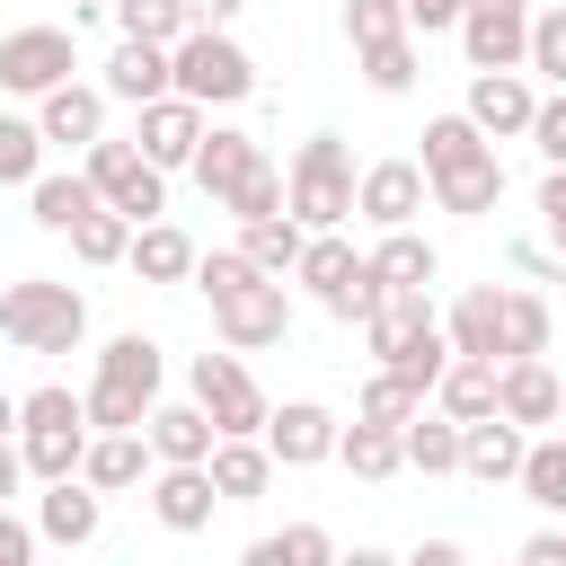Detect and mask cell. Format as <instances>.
Segmentation results:
<instances>
[{
  "instance_id": "cell-1",
  "label": "cell",
  "mask_w": 566,
  "mask_h": 566,
  "mask_svg": "<svg viewBox=\"0 0 566 566\" xmlns=\"http://www.w3.org/2000/svg\"><path fill=\"white\" fill-rule=\"evenodd\" d=\"M195 283H203L212 327H221L230 354L283 345V327H292V292H283V274H256L239 248H212V256H195Z\"/></svg>"
},
{
  "instance_id": "cell-2",
  "label": "cell",
  "mask_w": 566,
  "mask_h": 566,
  "mask_svg": "<svg viewBox=\"0 0 566 566\" xmlns=\"http://www.w3.org/2000/svg\"><path fill=\"white\" fill-rule=\"evenodd\" d=\"M0 336H9L18 354H71V345L88 336V301H80V283H53V274L9 283V292H0Z\"/></svg>"
},
{
  "instance_id": "cell-3",
  "label": "cell",
  "mask_w": 566,
  "mask_h": 566,
  "mask_svg": "<svg viewBox=\"0 0 566 566\" xmlns=\"http://www.w3.org/2000/svg\"><path fill=\"white\" fill-rule=\"evenodd\" d=\"M283 212H292L301 230L354 221V150H345L336 133H310V142L292 150V168H283Z\"/></svg>"
},
{
  "instance_id": "cell-4",
  "label": "cell",
  "mask_w": 566,
  "mask_h": 566,
  "mask_svg": "<svg viewBox=\"0 0 566 566\" xmlns=\"http://www.w3.org/2000/svg\"><path fill=\"white\" fill-rule=\"evenodd\" d=\"M80 451H88V407H80V389H35V398H18V460H27V478H80Z\"/></svg>"
},
{
  "instance_id": "cell-5",
  "label": "cell",
  "mask_w": 566,
  "mask_h": 566,
  "mask_svg": "<svg viewBox=\"0 0 566 566\" xmlns=\"http://www.w3.org/2000/svg\"><path fill=\"white\" fill-rule=\"evenodd\" d=\"M168 88L195 106H239V97H256V62L230 44V27H186L168 44Z\"/></svg>"
},
{
  "instance_id": "cell-6",
  "label": "cell",
  "mask_w": 566,
  "mask_h": 566,
  "mask_svg": "<svg viewBox=\"0 0 566 566\" xmlns=\"http://www.w3.org/2000/svg\"><path fill=\"white\" fill-rule=\"evenodd\" d=\"M310 292H318V310L327 318H345V327H363L371 310H380V274H371V256L363 248H345L336 230H310V248H301V265H292Z\"/></svg>"
},
{
  "instance_id": "cell-7",
  "label": "cell",
  "mask_w": 566,
  "mask_h": 566,
  "mask_svg": "<svg viewBox=\"0 0 566 566\" xmlns=\"http://www.w3.org/2000/svg\"><path fill=\"white\" fill-rule=\"evenodd\" d=\"M80 177H88V186H97V203H106V212H124L133 230H142V221H159V203H168V177L142 159V142H88V150H80Z\"/></svg>"
},
{
  "instance_id": "cell-8",
  "label": "cell",
  "mask_w": 566,
  "mask_h": 566,
  "mask_svg": "<svg viewBox=\"0 0 566 566\" xmlns=\"http://www.w3.org/2000/svg\"><path fill=\"white\" fill-rule=\"evenodd\" d=\"M186 389H195V407L212 416V433H265V389L248 380L239 354H195Z\"/></svg>"
},
{
  "instance_id": "cell-9",
  "label": "cell",
  "mask_w": 566,
  "mask_h": 566,
  "mask_svg": "<svg viewBox=\"0 0 566 566\" xmlns=\"http://www.w3.org/2000/svg\"><path fill=\"white\" fill-rule=\"evenodd\" d=\"M522 44H531V0H460L469 71H522Z\"/></svg>"
},
{
  "instance_id": "cell-10",
  "label": "cell",
  "mask_w": 566,
  "mask_h": 566,
  "mask_svg": "<svg viewBox=\"0 0 566 566\" xmlns=\"http://www.w3.org/2000/svg\"><path fill=\"white\" fill-rule=\"evenodd\" d=\"M71 80V35L62 27H9L0 35V88L9 97H44Z\"/></svg>"
},
{
  "instance_id": "cell-11",
  "label": "cell",
  "mask_w": 566,
  "mask_h": 566,
  "mask_svg": "<svg viewBox=\"0 0 566 566\" xmlns=\"http://www.w3.org/2000/svg\"><path fill=\"white\" fill-rule=\"evenodd\" d=\"M424 168L416 159H371L363 177H354V212L371 221V230H416V212H424Z\"/></svg>"
},
{
  "instance_id": "cell-12",
  "label": "cell",
  "mask_w": 566,
  "mask_h": 566,
  "mask_svg": "<svg viewBox=\"0 0 566 566\" xmlns=\"http://www.w3.org/2000/svg\"><path fill=\"white\" fill-rule=\"evenodd\" d=\"M256 442L274 451V469H318V460H336V416L318 398H283V407H265Z\"/></svg>"
},
{
  "instance_id": "cell-13",
  "label": "cell",
  "mask_w": 566,
  "mask_h": 566,
  "mask_svg": "<svg viewBox=\"0 0 566 566\" xmlns=\"http://www.w3.org/2000/svg\"><path fill=\"white\" fill-rule=\"evenodd\" d=\"M35 133H44V150H53V142H62V150L106 142V88H88V80L44 88V97H35Z\"/></svg>"
},
{
  "instance_id": "cell-14",
  "label": "cell",
  "mask_w": 566,
  "mask_h": 566,
  "mask_svg": "<svg viewBox=\"0 0 566 566\" xmlns=\"http://www.w3.org/2000/svg\"><path fill=\"white\" fill-rule=\"evenodd\" d=\"M133 142H142V159L168 177V168H186V159H195V142H203V106L168 88V97H150V106H142V133H133Z\"/></svg>"
},
{
  "instance_id": "cell-15",
  "label": "cell",
  "mask_w": 566,
  "mask_h": 566,
  "mask_svg": "<svg viewBox=\"0 0 566 566\" xmlns=\"http://www.w3.org/2000/svg\"><path fill=\"white\" fill-rule=\"evenodd\" d=\"M557 407H566V389H557V371L539 363V354H522V363H495V416L504 424H557Z\"/></svg>"
},
{
  "instance_id": "cell-16",
  "label": "cell",
  "mask_w": 566,
  "mask_h": 566,
  "mask_svg": "<svg viewBox=\"0 0 566 566\" xmlns=\"http://www.w3.org/2000/svg\"><path fill=\"white\" fill-rule=\"evenodd\" d=\"M531 106H539V97H531V80H522V71H478L460 115H469L486 142H513V133H531Z\"/></svg>"
},
{
  "instance_id": "cell-17",
  "label": "cell",
  "mask_w": 566,
  "mask_h": 566,
  "mask_svg": "<svg viewBox=\"0 0 566 566\" xmlns=\"http://www.w3.org/2000/svg\"><path fill=\"white\" fill-rule=\"evenodd\" d=\"M142 442H150V460H159V469H203L221 433H212V416L186 398V407H150V416H142Z\"/></svg>"
},
{
  "instance_id": "cell-18",
  "label": "cell",
  "mask_w": 566,
  "mask_h": 566,
  "mask_svg": "<svg viewBox=\"0 0 566 566\" xmlns=\"http://www.w3.org/2000/svg\"><path fill=\"white\" fill-rule=\"evenodd\" d=\"M97 522H106V495L88 478H53L44 504H35V539H53V548H88Z\"/></svg>"
},
{
  "instance_id": "cell-19",
  "label": "cell",
  "mask_w": 566,
  "mask_h": 566,
  "mask_svg": "<svg viewBox=\"0 0 566 566\" xmlns=\"http://www.w3.org/2000/svg\"><path fill=\"white\" fill-rule=\"evenodd\" d=\"M203 478H212V495H221V504H256V495L274 486V451H265L256 433H221V442H212V460H203Z\"/></svg>"
},
{
  "instance_id": "cell-20",
  "label": "cell",
  "mask_w": 566,
  "mask_h": 566,
  "mask_svg": "<svg viewBox=\"0 0 566 566\" xmlns=\"http://www.w3.org/2000/svg\"><path fill=\"white\" fill-rule=\"evenodd\" d=\"M256 159H265V142H256V133H239V124H203V142H195V159H186V168H195V186L221 203Z\"/></svg>"
},
{
  "instance_id": "cell-21",
  "label": "cell",
  "mask_w": 566,
  "mask_h": 566,
  "mask_svg": "<svg viewBox=\"0 0 566 566\" xmlns=\"http://www.w3.org/2000/svg\"><path fill=\"white\" fill-rule=\"evenodd\" d=\"M442 336H451V354H478V363H504V292H495V283H469V292L451 301V318H442Z\"/></svg>"
},
{
  "instance_id": "cell-22",
  "label": "cell",
  "mask_w": 566,
  "mask_h": 566,
  "mask_svg": "<svg viewBox=\"0 0 566 566\" xmlns=\"http://www.w3.org/2000/svg\"><path fill=\"white\" fill-rule=\"evenodd\" d=\"M522 451H531V433H522V424H504V416H478V424H460V469H469L478 486H504V478H522Z\"/></svg>"
},
{
  "instance_id": "cell-23",
  "label": "cell",
  "mask_w": 566,
  "mask_h": 566,
  "mask_svg": "<svg viewBox=\"0 0 566 566\" xmlns=\"http://www.w3.org/2000/svg\"><path fill=\"white\" fill-rule=\"evenodd\" d=\"M106 97H124V106H150V97H168V44H142V35H124L115 53H106V80H97Z\"/></svg>"
},
{
  "instance_id": "cell-24",
  "label": "cell",
  "mask_w": 566,
  "mask_h": 566,
  "mask_svg": "<svg viewBox=\"0 0 566 566\" xmlns=\"http://www.w3.org/2000/svg\"><path fill=\"white\" fill-rule=\"evenodd\" d=\"M424 186H433V203H442V212H469V221H478V212H495V195H504V159H495V142H486L478 159L433 168Z\"/></svg>"
},
{
  "instance_id": "cell-25",
  "label": "cell",
  "mask_w": 566,
  "mask_h": 566,
  "mask_svg": "<svg viewBox=\"0 0 566 566\" xmlns=\"http://www.w3.org/2000/svg\"><path fill=\"white\" fill-rule=\"evenodd\" d=\"M424 327H442V318H433V292H380V310L363 318V345H371L380 363H398Z\"/></svg>"
},
{
  "instance_id": "cell-26",
  "label": "cell",
  "mask_w": 566,
  "mask_h": 566,
  "mask_svg": "<svg viewBox=\"0 0 566 566\" xmlns=\"http://www.w3.org/2000/svg\"><path fill=\"white\" fill-rule=\"evenodd\" d=\"M195 256H203V248H195L177 221H142V230H133V248H124V265H133L142 283H186V274H195Z\"/></svg>"
},
{
  "instance_id": "cell-27",
  "label": "cell",
  "mask_w": 566,
  "mask_h": 566,
  "mask_svg": "<svg viewBox=\"0 0 566 566\" xmlns=\"http://www.w3.org/2000/svg\"><path fill=\"white\" fill-rule=\"evenodd\" d=\"M371 274H380V292H433L442 256H433V239H416V230H380Z\"/></svg>"
},
{
  "instance_id": "cell-28",
  "label": "cell",
  "mask_w": 566,
  "mask_h": 566,
  "mask_svg": "<svg viewBox=\"0 0 566 566\" xmlns=\"http://www.w3.org/2000/svg\"><path fill=\"white\" fill-rule=\"evenodd\" d=\"M433 407H442L451 424H478V416H495V363H478V354H451V363H442V380H433Z\"/></svg>"
},
{
  "instance_id": "cell-29",
  "label": "cell",
  "mask_w": 566,
  "mask_h": 566,
  "mask_svg": "<svg viewBox=\"0 0 566 566\" xmlns=\"http://www.w3.org/2000/svg\"><path fill=\"white\" fill-rule=\"evenodd\" d=\"M142 469H150V442H142V433H88V451H80V478H88L97 495L142 486Z\"/></svg>"
},
{
  "instance_id": "cell-30",
  "label": "cell",
  "mask_w": 566,
  "mask_h": 566,
  "mask_svg": "<svg viewBox=\"0 0 566 566\" xmlns=\"http://www.w3.org/2000/svg\"><path fill=\"white\" fill-rule=\"evenodd\" d=\"M212 504H221V495H212L203 469H159V478H150V513H159V531H203Z\"/></svg>"
},
{
  "instance_id": "cell-31",
  "label": "cell",
  "mask_w": 566,
  "mask_h": 566,
  "mask_svg": "<svg viewBox=\"0 0 566 566\" xmlns=\"http://www.w3.org/2000/svg\"><path fill=\"white\" fill-rule=\"evenodd\" d=\"M398 451H407V469H424V478H451V469H460V424H451L442 407H433V416L416 407V416L398 424Z\"/></svg>"
},
{
  "instance_id": "cell-32",
  "label": "cell",
  "mask_w": 566,
  "mask_h": 566,
  "mask_svg": "<svg viewBox=\"0 0 566 566\" xmlns=\"http://www.w3.org/2000/svg\"><path fill=\"white\" fill-rule=\"evenodd\" d=\"M301 248H310V230H301L292 212H265V221H248V230H239V256H248L256 274H292V265H301Z\"/></svg>"
},
{
  "instance_id": "cell-33",
  "label": "cell",
  "mask_w": 566,
  "mask_h": 566,
  "mask_svg": "<svg viewBox=\"0 0 566 566\" xmlns=\"http://www.w3.org/2000/svg\"><path fill=\"white\" fill-rule=\"evenodd\" d=\"M336 460L354 469V478H398L407 469V451H398V424H336Z\"/></svg>"
},
{
  "instance_id": "cell-34",
  "label": "cell",
  "mask_w": 566,
  "mask_h": 566,
  "mask_svg": "<svg viewBox=\"0 0 566 566\" xmlns=\"http://www.w3.org/2000/svg\"><path fill=\"white\" fill-rule=\"evenodd\" d=\"M27 203H35V221H44V230H62V239H71V221H88V212H97V186H88L80 168H71V177L53 168V177H35V186H27Z\"/></svg>"
},
{
  "instance_id": "cell-35",
  "label": "cell",
  "mask_w": 566,
  "mask_h": 566,
  "mask_svg": "<svg viewBox=\"0 0 566 566\" xmlns=\"http://www.w3.org/2000/svg\"><path fill=\"white\" fill-rule=\"evenodd\" d=\"M97 380H115V389H133V398H150L159 407V345L133 327V336H115L106 354H97Z\"/></svg>"
},
{
  "instance_id": "cell-36",
  "label": "cell",
  "mask_w": 566,
  "mask_h": 566,
  "mask_svg": "<svg viewBox=\"0 0 566 566\" xmlns=\"http://www.w3.org/2000/svg\"><path fill=\"white\" fill-rule=\"evenodd\" d=\"M239 566H336V539H327L318 522H292V531H274V539H248Z\"/></svg>"
},
{
  "instance_id": "cell-37",
  "label": "cell",
  "mask_w": 566,
  "mask_h": 566,
  "mask_svg": "<svg viewBox=\"0 0 566 566\" xmlns=\"http://www.w3.org/2000/svg\"><path fill=\"white\" fill-rule=\"evenodd\" d=\"M513 486H522V495H531L539 513H557V522H566V433L531 442V451H522V478H513Z\"/></svg>"
},
{
  "instance_id": "cell-38",
  "label": "cell",
  "mask_w": 566,
  "mask_h": 566,
  "mask_svg": "<svg viewBox=\"0 0 566 566\" xmlns=\"http://www.w3.org/2000/svg\"><path fill=\"white\" fill-rule=\"evenodd\" d=\"M354 62H363V88H371V97H407V88H416V35H389V44H363Z\"/></svg>"
},
{
  "instance_id": "cell-39",
  "label": "cell",
  "mask_w": 566,
  "mask_h": 566,
  "mask_svg": "<svg viewBox=\"0 0 566 566\" xmlns=\"http://www.w3.org/2000/svg\"><path fill=\"white\" fill-rule=\"evenodd\" d=\"M124 248H133V221H124V212L97 203L88 221H71V256H80V265H124Z\"/></svg>"
},
{
  "instance_id": "cell-40",
  "label": "cell",
  "mask_w": 566,
  "mask_h": 566,
  "mask_svg": "<svg viewBox=\"0 0 566 566\" xmlns=\"http://www.w3.org/2000/svg\"><path fill=\"white\" fill-rule=\"evenodd\" d=\"M44 177V133L35 115H0V186H35Z\"/></svg>"
},
{
  "instance_id": "cell-41",
  "label": "cell",
  "mask_w": 566,
  "mask_h": 566,
  "mask_svg": "<svg viewBox=\"0 0 566 566\" xmlns=\"http://www.w3.org/2000/svg\"><path fill=\"white\" fill-rule=\"evenodd\" d=\"M478 150H486V133H478L469 115H433V124H424V159H416V168L433 177V168H460V159H478Z\"/></svg>"
},
{
  "instance_id": "cell-42",
  "label": "cell",
  "mask_w": 566,
  "mask_h": 566,
  "mask_svg": "<svg viewBox=\"0 0 566 566\" xmlns=\"http://www.w3.org/2000/svg\"><path fill=\"white\" fill-rule=\"evenodd\" d=\"M548 354V301L539 292H504V363Z\"/></svg>"
},
{
  "instance_id": "cell-43",
  "label": "cell",
  "mask_w": 566,
  "mask_h": 566,
  "mask_svg": "<svg viewBox=\"0 0 566 566\" xmlns=\"http://www.w3.org/2000/svg\"><path fill=\"white\" fill-rule=\"evenodd\" d=\"M80 407H88V433H142V416H150V398H133L115 380H88Z\"/></svg>"
},
{
  "instance_id": "cell-44",
  "label": "cell",
  "mask_w": 566,
  "mask_h": 566,
  "mask_svg": "<svg viewBox=\"0 0 566 566\" xmlns=\"http://www.w3.org/2000/svg\"><path fill=\"white\" fill-rule=\"evenodd\" d=\"M115 27L142 35V44H177L195 18H186V0H115Z\"/></svg>"
},
{
  "instance_id": "cell-45",
  "label": "cell",
  "mask_w": 566,
  "mask_h": 566,
  "mask_svg": "<svg viewBox=\"0 0 566 566\" xmlns=\"http://www.w3.org/2000/svg\"><path fill=\"white\" fill-rule=\"evenodd\" d=\"M522 71H539V80H557V88H566V0H557V9H531Z\"/></svg>"
},
{
  "instance_id": "cell-46",
  "label": "cell",
  "mask_w": 566,
  "mask_h": 566,
  "mask_svg": "<svg viewBox=\"0 0 566 566\" xmlns=\"http://www.w3.org/2000/svg\"><path fill=\"white\" fill-rule=\"evenodd\" d=\"M416 407H424V389H407L398 371H371V380H363V398H354V416H363V424H407Z\"/></svg>"
},
{
  "instance_id": "cell-47",
  "label": "cell",
  "mask_w": 566,
  "mask_h": 566,
  "mask_svg": "<svg viewBox=\"0 0 566 566\" xmlns=\"http://www.w3.org/2000/svg\"><path fill=\"white\" fill-rule=\"evenodd\" d=\"M221 203H230L239 221H265V212H283V168H274V159H256V168H248V177H239Z\"/></svg>"
},
{
  "instance_id": "cell-48",
  "label": "cell",
  "mask_w": 566,
  "mask_h": 566,
  "mask_svg": "<svg viewBox=\"0 0 566 566\" xmlns=\"http://www.w3.org/2000/svg\"><path fill=\"white\" fill-rule=\"evenodd\" d=\"M442 363H451V336H442V327H424V336H416V345H407L398 363H380V371H398L407 389H424V398H433V380H442Z\"/></svg>"
},
{
  "instance_id": "cell-49",
  "label": "cell",
  "mask_w": 566,
  "mask_h": 566,
  "mask_svg": "<svg viewBox=\"0 0 566 566\" xmlns=\"http://www.w3.org/2000/svg\"><path fill=\"white\" fill-rule=\"evenodd\" d=\"M345 35H354V53L363 44H389V35H407V9L398 0H345Z\"/></svg>"
},
{
  "instance_id": "cell-50",
  "label": "cell",
  "mask_w": 566,
  "mask_h": 566,
  "mask_svg": "<svg viewBox=\"0 0 566 566\" xmlns=\"http://www.w3.org/2000/svg\"><path fill=\"white\" fill-rule=\"evenodd\" d=\"M531 142H539V159H548V168H566V88L531 106Z\"/></svg>"
},
{
  "instance_id": "cell-51",
  "label": "cell",
  "mask_w": 566,
  "mask_h": 566,
  "mask_svg": "<svg viewBox=\"0 0 566 566\" xmlns=\"http://www.w3.org/2000/svg\"><path fill=\"white\" fill-rule=\"evenodd\" d=\"M539 221H548V248L566 256V168H548V177H539Z\"/></svg>"
},
{
  "instance_id": "cell-52",
  "label": "cell",
  "mask_w": 566,
  "mask_h": 566,
  "mask_svg": "<svg viewBox=\"0 0 566 566\" xmlns=\"http://www.w3.org/2000/svg\"><path fill=\"white\" fill-rule=\"evenodd\" d=\"M0 566H35V522H18L0 504Z\"/></svg>"
},
{
  "instance_id": "cell-53",
  "label": "cell",
  "mask_w": 566,
  "mask_h": 566,
  "mask_svg": "<svg viewBox=\"0 0 566 566\" xmlns=\"http://www.w3.org/2000/svg\"><path fill=\"white\" fill-rule=\"evenodd\" d=\"M407 9V35H442V27H460V0H398Z\"/></svg>"
},
{
  "instance_id": "cell-54",
  "label": "cell",
  "mask_w": 566,
  "mask_h": 566,
  "mask_svg": "<svg viewBox=\"0 0 566 566\" xmlns=\"http://www.w3.org/2000/svg\"><path fill=\"white\" fill-rule=\"evenodd\" d=\"M398 566H469V548H460V539H416Z\"/></svg>"
},
{
  "instance_id": "cell-55",
  "label": "cell",
  "mask_w": 566,
  "mask_h": 566,
  "mask_svg": "<svg viewBox=\"0 0 566 566\" xmlns=\"http://www.w3.org/2000/svg\"><path fill=\"white\" fill-rule=\"evenodd\" d=\"M513 566H566V531H531Z\"/></svg>"
},
{
  "instance_id": "cell-56",
  "label": "cell",
  "mask_w": 566,
  "mask_h": 566,
  "mask_svg": "<svg viewBox=\"0 0 566 566\" xmlns=\"http://www.w3.org/2000/svg\"><path fill=\"white\" fill-rule=\"evenodd\" d=\"M513 265H522V274H539V283H566V256H548V248H531V239L513 248Z\"/></svg>"
},
{
  "instance_id": "cell-57",
  "label": "cell",
  "mask_w": 566,
  "mask_h": 566,
  "mask_svg": "<svg viewBox=\"0 0 566 566\" xmlns=\"http://www.w3.org/2000/svg\"><path fill=\"white\" fill-rule=\"evenodd\" d=\"M18 486H27V460H18V433H9V442H0V504H9Z\"/></svg>"
},
{
  "instance_id": "cell-58",
  "label": "cell",
  "mask_w": 566,
  "mask_h": 566,
  "mask_svg": "<svg viewBox=\"0 0 566 566\" xmlns=\"http://www.w3.org/2000/svg\"><path fill=\"white\" fill-rule=\"evenodd\" d=\"M239 9H248V0H186V18H195V27H230Z\"/></svg>"
},
{
  "instance_id": "cell-59",
  "label": "cell",
  "mask_w": 566,
  "mask_h": 566,
  "mask_svg": "<svg viewBox=\"0 0 566 566\" xmlns=\"http://www.w3.org/2000/svg\"><path fill=\"white\" fill-rule=\"evenodd\" d=\"M336 566H398L389 548H336Z\"/></svg>"
},
{
  "instance_id": "cell-60",
  "label": "cell",
  "mask_w": 566,
  "mask_h": 566,
  "mask_svg": "<svg viewBox=\"0 0 566 566\" xmlns=\"http://www.w3.org/2000/svg\"><path fill=\"white\" fill-rule=\"evenodd\" d=\"M9 433H18V398L0 389V442H9Z\"/></svg>"
},
{
  "instance_id": "cell-61",
  "label": "cell",
  "mask_w": 566,
  "mask_h": 566,
  "mask_svg": "<svg viewBox=\"0 0 566 566\" xmlns=\"http://www.w3.org/2000/svg\"><path fill=\"white\" fill-rule=\"evenodd\" d=\"M557 416H566V407H557Z\"/></svg>"
},
{
  "instance_id": "cell-62",
  "label": "cell",
  "mask_w": 566,
  "mask_h": 566,
  "mask_svg": "<svg viewBox=\"0 0 566 566\" xmlns=\"http://www.w3.org/2000/svg\"><path fill=\"white\" fill-rule=\"evenodd\" d=\"M557 292H566V283H557Z\"/></svg>"
}]
</instances>
